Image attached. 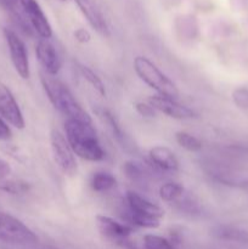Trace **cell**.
<instances>
[{
	"label": "cell",
	"mask_w": 248,
	"mask_h": 249,
	"mask_svg": "<svg viewBox=\"0 0 248 249\" xmlns=\"http://www.w3.org/2000/svg\"><path fill=\"white\" fill-rule=\"evenodd\" d=\"M78 68H79V72L80 74H82V77L88 82V84H89L100 96H105V95H106V88H105V84L102 83V80L100 79V77H97L96 73H95L94 71L90 70L89 67H87V66L79 65Z\"/></svg>",
	"instance_id": "cell-20"
},
{
	"label": "cell",
	"mask_w": 248,
	"mask_h": 249,
	"mask_svg": "<svg viewBox=\"0 0 248 249\" xmlns=\"http://www.w3.org/2000/svg\"><path fill=\"white\" fill-rule=\"evenodd\" d=\"M134 70L138 77L151 89L157 91L158 95L177 100L179 90L177 85L148 58L143 56H136L134 58Z\"/></svg>",
	"instance_id": "cell-4"
},
{
	"label": "cell",
	"mask_w": 248,
	"mask_h": 249,
	"mask_svg": "<svg viewBox=\"0 0 248 249\" xmlns=\"http://www.w3.org/2000/svg\"><path fill=\"white\" fill-rule=\"evenodd\" d=\"M4 36L6 39L7 46H9L10 58H11L15 70L22 79H28L31 75V71H29L28 53H27L23 40L19 38L16 32L10 28L4 29Z\"/></svg>",
	"instance_id": "cell-7"
},
{
	"label": "cell",
	"mask_w": 248,
	"mask_h": 249,
	"mask_svg": "<svg viewBox=\"0 0 248 249\" xmlns=\"http://www.w3.org/2000/svg\"><path fill=\"white\" fill-rule=\"evenodd\" d=\"M0 117L17 129H23L26 125L23 114L16 99L9 88L2 83H0Z\"/></svg>",
	"instance_id": "cell-9"
},
{
	"label": "cell",
	"mask_w": 248,
	"mask_h": 249,
	"mask_svg": "<svg viewBox=\"0 0 248 249\" xmlns=\"http://www.w3.org/2000/svg\"><path fill=\"white\" fill-rule=\"evenodd\" d=\"M74 36L79 43H88L90 40V34L85 29L79 28L74 32Z\"/></svg>",
	"instance_id": "cell-29"
},
{
	"label": "cell",
	"mask_w": 248,
	"mask_h": 249,
	"mask_svg": "<svg viewBox=\"0 0 248 249\" xmlns=\"http://www.w3.org/2000/svg\"><path fill=\"white\" fill-rule=\"evenodd\" d=\"M35 53L46 74L55 77L60 72L61 66H62V60H61L60 55H58L57 49L55 48V45H53V43L50 39H39L35 48Z\"/></svg>",
	"instance_id": "cell-11"
},
{
	"label": "cell",
	"mask_w": 248,
	"mask_h": 249,
	"mask_svg": "<svg viewBox=\"0 0 248 249\" xmlns=\"http://www.w3.org/2000/svg\"><path fill=\"white\" fill-rule=\"evenodd\" d=\"M11 129L6 124V122L0 117V140H9L11 138Z\"/></svg>",
	"instance_id": "cell-27"
},
{
	"label": "cell",
	"mask_w": 248,
	"mask_h": 249,
	"mask_svg": "<svg viewBox=\"0 0 248 249\" xmlns=\"http://www.w3.org/2000/svg\"><path fill=\"white\" fill-rule=\"evenodd\" d=\"M177 208H179L181 212L190 214H196L199 212V204L198 201L196 199V197L194 196L190 192L185 191L184 195L180 197L179 201L174 204Z\"/></svg>",
	"instance_id": "cell-22"
},
{
	"label": "cell",
	"mask_w": 248,
	"mask_h": 249,
	"mask_svg": "<svg viewBox=\"0 0 248 249\" xmlns=\"http://www.w3.org/2000/svg\"><path fill=\"white\" fill-rule=\"evenodd\" d=\"M150 164L156 170L174 173L179 169V160L170 148L165 146H155L148 152Z\"/></svg>",
	"instance_id": "cell-14"
},
{
	"label": "cell",
	"mask_w": 248,
	"mask_h": 249,
	"mask_svg": "<svg viewBox=\"0 0 248 249\" xmlns=\"http://www.w3.org/2000/svg\"><path fill=\"white\" fill-rule=\"evenodd\" d=\"M4 190L7 192H11V194H19V192H24L28 190V184L19 181L6 182V185L4 186Z\"/></svg>",
	"instance_id": "cell-26"
},
{
	"label": "cell",
	"mask_w": 248,
	"mask_h": 249,
	"mask_svg": "<svg viewBox=\"0 0 248 249\" xmlns=\"http://www.w3.org/2000/svg\"><path fill=\"white\" fill-rule=\"evenodd\" d=\"M143 249H174L169 240L157 235L143 236Z\"/></svg>",
	"instance_id": "cell-23"
},
{
	"label": "cell",
	"mask_w": 248,
	"mask_h": 249,
	"mask_svg": "<svg viewBox=\"0 0 248 249\" xmlns=\"http://www.w3.org/2000/svg\"><path fill=\"white\" fill-rule=\"evenodd\" d=\"M212 233L219 240L248 246V230L240 228V226L229 225V224L218 225L213 229Z\"/></svg>",
	"instance_id": "cell-16"
},
{
	"label": "cell",
	"mask_w": 248,
	"mask_h": 249,
	"mask_svg": "<svg viewBox=\"0 0 248 249\" xmlns=\"http://www.w3.org/2000/svg\"><path fill=\"white\" fill-rule=\"evenodd\" d=\"M175 139L182 148L190 151V152H198L202 150L201 140L196 136L191 135L190 133H186V131H177Z\"/></svg>",
	"instance_id": "cell-21"
},
{
	"label": "cell",
	"mask_w": 248,
	"mask_h": 249,
	"mask_svg": "<svg viewBox=\"0 0 248 249\" xmlns=\"http://www.w3.org/2000/svg\"><path fill=\"white\" fill-rule=\"evenodd\" d=\"M50 146L53 157L57 167L62 170L63 174L73 177L77 174L78 164L75 160L74 152L71 148L66 136L57 129H53L50 133Z\"/></svg>",
	"instance_id": "cell-6"
},
{
	"label": "cell",
	"mask_w": 248,
	"mask_h": 249,
	"mask_svg": "<svg viewBox=\"0 0 248 249\" xmlns=\"http://www.w3.org/2000/svg\"><path fill=\"white\" fill-rule=\"evenodd\" d=\"M99 116L101 117V119L104 121V123L106 124L107 128L109 129V131H111V134L113 135V138L116 139V140L118 141L122 146H125L126 145L125 135H124L123 131H122V129H121V126H119L118 122H117L116 117H114L111 112L107 111V109H101V111L99 112Z\"/></svg>",
	"instance_id": "cell-19"
},
{
	"label": "cell",
	"mask_w": 248,
	"mask_h": 249,
	"mask_svg": "<svg viewBox=\"0 0 248 249\" xmlns=\"http://www.w3.org/2000/svg\"><path fill=\"white\" fill-rule=\"evenodd\" d=\"M126 178L139 186H147L153 178V167L138 160H129L123 167Z\"/></svg>",
	"instance_id": "cell-15"
},
{
	"label": "cell",
	"mask_w": 248,
	"mask_h": 249,
	"mask_svg": "<svg viewBox=\"0 0 248 249\" xmlns=\"http://www.w3.org/2000/svg\"><path fill=\"white\" fill-rule=\"evenodd\" d=\"M17 5H18V0H0V7L5 11L14 12L15 10H17Z\"/></svg>",
	"instance_id": "cell-28"
},
{
	"label": "cell",
	"mask_w": 248,
	"mask_h": 249,
	"mask_svg": "<svg viewBox=\"0 0 248 249\" xmlns=\"http://www.w3.org/2000/svg\"><path fill=\"white\" fill-rule=\"evenodd\" d=\"M66 139L74 155L90 162H99L105 158L96 131L90 123L67 119L65 123Z\"/></svg>",
	"instance_id": "cell-1"
},
{
	"label": "cell",
	"mask_w": 248,
	"mask_h": 249,
	"mask_svg": "<svg viewBox=\"0 0 248 249\" xmlns=\"http://www.w3.org/2000/svg\"><path fill=\"white\" fill-rule=\"evenodd\" d=\"M10 173H11V167L9 165V163L0 160V178L7 177Z\"/></svg>",
	"instance_id": "cell-30"
},
{
	"label": "cell",
	"mask_w": 248,
	"mask_h": 249,
	"mask_svg": "<svg viewBox=\"0 0 248 249\" xmlns=\"http://www.w3.org/2000/svg\"><path fill=\"white\" fill-rule=\"evenodd\" d=\"M90 26L101 36H108V26L96 0H74Z\"/></svg>",
	"instance_id": "cell-13"
},
{
	"label": "cell",
	"mask_w": 248,
	"mask_h": 249,
	"mask_svg": "<svg viewBox=\"0 0 248 249\" xmlns=\"http://www.w3.org/2000/svg\"><path fill=\"white\" fill-rule=\"evenodd\" d=\"M61 1H66V0H61Z\"/></svg>",
	"instance_id": "cell-32"
},
{
	"label": "cell",
	"mask_w": 248,
	"mask_h": 249,
	"mask_svg": "<svg viewBox=\"0 0 248 249\" xmlns=\"http://www.w3.org/2000/svg\"><path fill=\"white\" fill-rule=\"evenodd\" d=\"M0 241L10 245L29 246L38 242V237L21 220L0 212Z\"/></svg>",
	"instance_id": "cell-5"
},
{
	"label": "cell",
	"mask_w": 248,
	"mask_h": 249,
	"mask_svg": "<svg viewBox=\"0 0 248 249\" xmlns=\"http://www.w3.org/2000/svg\"><path fill=\"white\" fill-rule=\"evenodd\" d=\"M40 82L53 106L66 118L91 124L89 113L80 106L67 85L63 84L60 79L53 75L46 74V73H41Z\"/></svg>",
	"instance_id": "cell-2"
},
{
	"label": "cell",
	"mask_w": 248,
	"mask_h": 249,
	"mask_svg": "<svg viewBox=\"0 0 248 249\" xmlns=\"http://www.w3.org/2000/svg\"><path fill=\"white\" fill-rule=\"evenodd\" d=\"M242 187H243V190H245V191H246V194H248V179L246 180L245 184H243Z\"/></svg>",
	"instance_id": "cell-31"
},
{
	"label": "cell",
	"mask_w": 248,
	"mask_h": 249,
	"mask_svg": "<svg viewBox=\"0 0 248 249\" xmlns=\"http://www.w3.org/2000/svg\"><path fill=\"white\" fill-rule=\"evenodd\" d=\"M96 224L100 232L108 240L117 243H128L129 236L133 233L134 228L126 223H121L106 215H97Z\"/></svg>",
	"instance_id": "cell-10"
},
{
	"label": "cell",
	"mask_w": 248,
	"mask_h": 249,
	"mask_svg": "<svg viewBox=\"0 0 248 249\" xmlns=\"http://www.w3.org/2000/svg\"><path fill=\"white\" fill-rule=\"evenodd\" d=\"M116 178L106 172L95 173L90 180V186L95 192H107L116 187Z\"/></svg>",
	"instance_id": "cell-17"
},
{
	"label": "cell",
	"mask_w": 248,
	"mask_h": 249,
	"mask_svg": "<svg viewBox=\"0 0 248 249\" xmlns=\"http://www.w3.org/2000/svg\"><path fill=\"white\" fill-rule=\"evenodd\" d=\"M18 2L33 31L40 38L50 39L53 36V29L39 2L36 0H18Z\"/></svg>",
	"instance_id": "cell-8"
},
{
	"label": "cell",
	"mask_w": 248,
	"mask_h": 249,
	"mask_svg": "<svg viewBox=\"0 0 248 249\" xmlns=\"http://www.w3.org/2000/svg\"><path fill=\"white\" fill-rule=\"evenodd\" d=\"M45 249H53V248H45Z\"/></svg>",
	"instance_id": "cell-33"
},
{
	"label": "cell",
	"mask_w": 248,
	"mask_h": 249,
	"mask_svg": "<svg viewBox=\"0 0 248 249\" xmlns=\"http://www.w3.org/2000/svg\"><path fill=\"white\" fill-rule=\"evenodd\" d=\"M185 191V187L177 182H165L159 187V196L167 203L175 204Z\"/></svg>",
	"instance_id": "cell-18"
},
{
	"label": "cell",
	"mask_w": 248,
	"mask_h": 249,
	"mask_svg": "<svg viewBox=\"0 0 248 249\" xmlns=\"http://www.w3.org/2000/svg\"><path fill=\"white\" fill-rule=\"evenodd\" d=\"M233 102L237 105V107L243 109H248V89L246 88H238L232 94Z\"/></svg>",
	"instance_id": "cell-24"
},
{
	"label": "cell",
	"mask_w": 248,
	"mask_h": 249,
	"mask_svg": "<svg viewBox=\"0 0 248 249\" xmlns=\"http://www.w3.org/2000/svg\"><path fill=\"white\" fill-rule=\"evenodd\" d=\"M124 201L125 204L122 212L126 224L143 229H157L159 226L160 219L164 214L159 206L134 191L126 192Z\"/></svg>",
	"instance_id": "cell-3"
},
{
	"label": "cell",
	"mask_w": 248,
	"mask_h": 249,
	"mask_svg": "<svg viewBox=\"0 0 248 249\" xmlns=\"http://www.w3.org/2000/svg\"><path fill=\"white\" fill-rule=\"evenodd\" d=\"M135 108L138 113L142 117H147V118H152L156 116V109L151 106L150 104H145V102H138L135 105Z\"/></svg>",
	"instance_id": "cell-25"
},
{
	"label": "cell",
	"mask_w": 248,
	"mask_h": 249,
	"mask_svg": "<svg viewBox=\"0 0 248 249\" xmlns=\"http://www.w3.org/2000/svg\"><path fill=\"white\" fill-rule=\"evenodd\" d=\"M148 104L158 112L167 114L175 119H190L196 117V112L185 105L179 104L175 99L156 95L148 99Z\"/></svg>",
	"instance_id": "cell-12"
}]
</instances>
